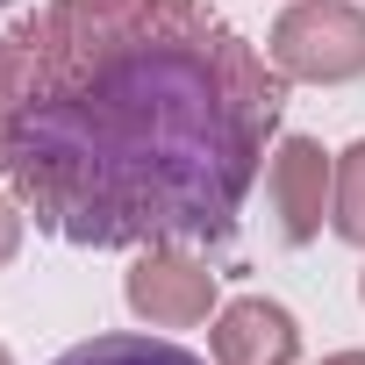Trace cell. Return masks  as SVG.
Here are the masks:
<instances>
[{
  "instance_id": "1",
  "label": "cell",
  "mask_w": 365,
  "mask_h": 365,
  "mask_svg": "<svg viewBox=\"0 0 365 365\" xmlns=\"http://www.w3.org/2000/svg\"><path fill=\"white\" fill-rule=\"evenodd\" d=\"M287 72L208 0H36L0 29V187L79 251L230 244Z\"/></svg>"
},
{
  "instance_id": "2",
  "label": "cell",
  "mask_w": 365,
  "mask_h": 365,
  "mask_svg": "<svg viewBox=\"0 0 365 365\" xmlns=\"http://www.w3.org/2000/svg\"><path fill=\"white\" fill-rule=\"evenodd\" d=\"M272 65L308 86H344L365 72V15L351 0H294L272 22Z\"/></svg>"
},
{
  "instance_id": "3",
  "label": "cell",
  "mask_w": 365,
  "mask_h": 365,
  "mask_svg": "<svg viewBox=\"0 0 365 365\" xmlns=\"http://www.w3.org/2000/svg\"><path fill=\"white\" fill-rule=\"evenodd\" d=\"M129 308L143 315V322H158V329H194V322H208V308H215V272H208V258H194L187 244H150L136 265H129Z\"/></svg>"
},
{
  "instance_id": "4",
  "label": "cell",
  "mask_w": 365,
  "mask_h": 365,
  "mask_svg": "<svg viewBox=\"0 0 365 365\" xmlns=\"http://www.w3.org/2000/svg\"><path fill=\"white\" fill-rule=\"evenodd\" d=\"M329 179H336V158L315 136H279V150L265 165V194H272V215H279V237L287 244H315L322 237Z\"/></svg>"
},
{
  "instance_id": "5",
  "label": "cell",
  "mask_w": 365,
  "mask_h": 365,
  "mask_svg": "<svg viewBox=\"0 0 365 365\" xmlns=\"http://www.w3.org/2000/svg\"><path fill=\"white\" fill-rule=\"evenodd\" d=\"M215 365H294L301 358V322L265 301V294H244L215 315Z\"/></svg>"
},
{
  "instance_id": "6",
  "label": "cell",
  "mask_w": 365,
  "mask_h": 365,
  "mask_svg": "<svg viewBox=\"0 0 365 365\" xmlns=\"http://www.w3.org/2000/svg\"><path fill=\"white\" fill-rule=\"evenodd\" d=\"M58 365H208V358L165 336H93V344H72Z\"/></svg>"
},
{
  "instance_id": "7",
  "label": "cell",
  "mask_w": 365,
  "mask_h": 365,
  "mask_svg": "<svg viewBox=\"0 0 365 365\" xmlns=\"http://www.w3.org/2000/svg\"><path fill=\"white\" fill-rule=\"evenodd\" d=\"M329 230L344 244H365V136L336 158V179H329Z\"/></svg>"
},
{
  "instance_id": "8",
  "label": "cell",
  "mask_w": 365,
  "mask_h": 365,
  "mask_svg": "<svg viewBox=\"0 0 365 365\" xmlns=\"http://www.w3.org/2000/svg\"><path fill=\"white\" fill-rule=\"evenodd\" d=\"M15 251H22V201L0 194V265H8Z\"/></svg>"
},
{
  "instance_id": "9",
  "label": "cell",
  "mask_w": 365,
  "mask_h": 365,
  "mask_svg": "<svg viewBox=\"0 0 365 365\" xmlns=\"http://www.w3.org/2000/svg\"><path fill=\"white\" fill-rule=\"evenodd\" d=\"M322 365H365V351H336V358H322Z\"/></svg>"
},
{
  "instance_id": "10",
  "label": "cell",
  "mask_w": 365,
  "mask_h": 365,
  "mask_svg": "<svg viewBox=\"0 0 365 365\" xmlns=\"http://www.w3.org/2000/svg\"><path fill=\"white\" fill-rule=\"evenodd\" d=\"M0 365H15V358H8V351H0Z\"/></svg>"
},
{
  "instance_id": "11",
  "label": "cell",
  "mask_w": 365,
  "mask_h": 365,
  "mask_svg": "<svg viewBox=\"0 0 365 365\" xmlns=\"http://www.w3.org/2000/svg\"><path fill=\"white\" fill-rule=\"evenodd\" d=\"M358 294H365V279H358Z\"/></svg>"
}]
</instances>
